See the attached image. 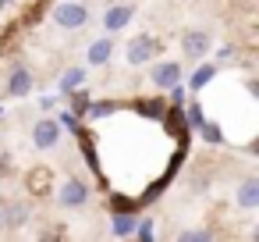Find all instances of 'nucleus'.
Wrapping results in <instances>:
<instances>
[{
	"label": "nucleus",
	"mask_w": 259,
	"mask_h": 242,
	"mask_svg": "<svg viewBox=\"0 0 259 242\" xmlns=\"http://www.w3.org/2000/svg\"><path fill=\"white\" fill-rule=\"evenodd\" d=\"M50 18H54V25H57V29L75 32V29H82V25L89 22V8L82 4V0H61V4H54Z\"/></svg>",
	"instance_id": "nucleus-1"
},
{
	"label": "nucleus",
	"mask_w": 259,
	"mask_h": 242,
	"mask_svg": "<svg viewBox=\"0 0 259 242\" xmlns=\"http://www.w3.org/2000/svg\"><path fill=\"white\" fill-rule=\"evenodd\" d=\"M54 192H57V203H61L64 210H78V206H85L89 196H93V192H89V182H82V178H75V175L64 178L61 189H54Z\"/></svg>",
	"instance_id": "nucleus-2"
},
{
	"label": "nucleus",
	"mask_w": 259,
	"mask_h": 242,
	"mask_svg": "<svg viewBox=\"0 0 259 242\" xmlns=\"http://www.w3.org/2000/svg\"><path fill=\"white\" fill-rule=\"evenodd\" d=\"M124 50H128V54H124V57H128V64H132V68H139V64L153 61V57H156L163 47H160V40H156V36H149V32H139V36H135V40H132Z\"/></svg>",
	"instance_id": "nucleus-3"
},
{
	"label": "nucleus",
	"mask_w": 259,
	"mask_h": 242,
	"mask_svg": "<svg viewBox=\"0 0 259 242\" xmlns=\"http://www.w3.org/2000/svg\"><path fill=\"white\" fill-rule=\"evenodd\" d=\"M209 32L206 29H188L185 36H181V54L188 57V61H202L206 54H209Z\"/></svg>",
	"instance_id": "nucleus-4"
},
{
	"label": "nucleus",
	"mask_w": 259,
	"mask_h": 242,
	"mask_svg": "<svg viewBox=\"0 0 259 242\" xmlns=\"http://www.w3.org/2000/svg\"><path fill=\"white\" fill-rule=\"evenodd\" d=\"M61 143V125H57V118H39L36 125H32V146L36 150H54Z\"/></svg>",
	"instance_id": "nucleus-5"
},
{
	"label": "nucleus",
	"mask_w": 259,
	"mask_h": 242,
	"mask_svg": "<svg viewBox=\"0 0 259 242\" xmlns=\"http://www.w3.org/2000/svg\"><path fill=\"white\" fill-rule=\"evenodd\" d=\"M185 79V72H181V61H160V64H153L149 68V82L156 86V89H170L174 82H181Z\"/></svg>",
	"instance_id": "nucleus-6"
},
{
	"label": "nucleus",
	"mask_w": 259,
	"mask_h": 242,
	"mask_svg": "<svg viewBox=\"0 0 259 242\" xmlns=\"http://www.w3.org/2000/svg\"><path fill=\"white\" fill-rule=\"evenodd\" d=\"M29 93H32V72H29L25 64H15L11 75H8V96L22 100V96H29Z\"/></svg>",
	"instance_id": "nucleus-7"
},
{
	"label": "nucleus",
	"mask_w": 259,
	"mask_h": 242,
	"mask_svg": "<svg viewBox=\"0 0 259 242\" xmlns=\"http://www.w3.org/2000/svg\"><path fill=\"white\" fill-rule=\"evenodd\" d=\"M132 18H135V4H114V8H107V15H103V29H107V32H121Z\"/></svg>",
	"instance_id": "nucleus-8"
},
{
	"label": "nucleus",
	"mask_w": 259,
	"mask_h": 242,
	"mask_svg": "<svg viewBox=\"0 0 259 242\" xmlns=\"http://www.w3.org/2000/svg\"><path fill=\"white\" fill-rule=\"evenodd\" d=\"M25 221H29V203H22V199H8L4 206H0V224L22 228Z\"/></svg>",
	"instance_id": "nucleus-9"
},
{
	"label": "nucleus",
	"mask_w": 259,
	"mask_h": 242,
	"mask_svg": "<svg viewBox=\"0 0 259 242\" xmlns=\"http://www.w3.org/2000/svg\"><path fill=\"white\" fill-rule=\"evenodd\" d=\"M110 214H114V217H110V235H114V238H132L139 214H135V210H110Z\"/></svg>",
	"instance_id": "nucleus-10"
},
{
	"label": "nucleus",
	"mask_w": 259,
	"mask_h": 242,
	"mask_svg": "<svg viewBox=\"0 0 259 242\" xmlns=\"http://www.w3.org/2000/svg\"><path fill=\"white\" fill-rule=\"evenodd\" d=\"M110 54H114V40H110V36H103V40L89 43L85 61H89V68H100V64H107V61H110Z\"/></svg>",
	"instance_id": "nucleus-11"
},
{
	"label": "nucleus",
	"mask_w": 259,
	"mask_h": 242,
	"mask_svg": "<svg viewBox=\"0 0 259 242\" xmlns=\"http://www.w3.org/2000/svg\"><path fill=\"white\" fill-rule=\"evenodd\" d=\"M213 79H217V64L202 61V64H199V68H195V72L188 75V82H185V86H188L192 93H202V89H206V86H209Z\"/></svg>",
	"instance_id": "nucleus-12"
},
{
	"label": "nucleus",
	"mask_w": 259,
	"mask_h": 242,
	"mask_svg": "<svg viewBox=\"0 0 259 242\" xmlns=\"http://www.w3.org/2000/svg\"><path fill=\"white\" fill-rule=\"evenodd\" d=\"M238 206H245V210H255L259 206V178H245L241 185H238Z\"/></svg>",
	"instance_id": "nucleus-13"
},
{
	"label": "nucleus",
	"mask_w": 259,
	"mask_h": 242,
	"mask_svg": "<svg viewBox=\"0 0 259 242\" xmlns=\"http://www.w3.org/2000/svg\"><path fill=\"white\" fill-rule=\"evenodd\" d=\"M78 86H85V68H68V72L61 75V82H57V93L68 96V93H75Z\"/></svg>",
	"instance_id": "nucleus-14"
},
{
	"label": "nucleus",
	"mask_w": 259,
	"mask_h": 242,
	"mask_svg": "<svg viewBox=\"0 0 259 242\" xmlns=\"http://www.w3.org/2000/svg\"><path fill=\"white\" fill-rule=\"evenodd\" d=\"M117 111V103L114 100H89V107H85V121H100V118H110Z\"/></svg>",
	"instance_id": "nucleus-15"
},
{
	"label": "nucleus",
	"mask_w": 259,
	"mask_h": 242,
	"mask_svg": "<svg viewBox=\"0 0 259 242\" xmlns=\"http://www.w3.org/2000/svg\"><path fill=\"white\" fill-rule=\"evenodd\" d=\"M29 189H32L36 196H47V192H54V178H50V171H47V167L32 171V175H29Z\"/></svg>",
	"instance_id": "nucleus-16"
},
{
	"label": "nucleus",
	"mask_w": 259,
	"mask_h": 242,
	"mask_svg": "<svg viewBox=\"0 0 259 242\" xmlns=\"http://www.w3.org/2000/svg\"><path fill=\"white\" fill-rule=\"evenodd\" d=\"M68 96H71V114H75V118H85V107H89V100H93V96H89L82 86H78L75 93H68Z\"/></svg>",
	"instance_id": "nucleus-17"
},
{
	"label": "nucleus",
	"mask_w": 259,
	"mask_h": 242,
	"mask_svg": "<svg viewBox=\"0 0 259 242\" xmlns=\"http://www.w3.org/2000/svg\"><path fill=\"white\" fill-rule=\"evenodd\" d=\"M199 132H202V139H206V143H213V146H220V143H224V128H220V125H213L209 118L199 125Z\"/></svg>",
	"instance_id": "nucleus-18"
},
{
	"label": "nucleus",
	"mask_w": 259,
	"mask_h": 242,
	"mask_svg": "<svg viewBox=\"0 0 259 242\" xmlns=\"http://www.w3.org/2000/svg\"><path fill=\"white\" fill-rule=\"evenodd\" d=\"M110 210H139V203H135V196H124V192H110Z\"/></svg>",
	"instance_id": "nucleus-19"
},
{
	"label": "nucleus",
	"mask_w": 259,
	"mask_h": 242,
	"mask_svg": "<svg viewBox=\"0 0 259 242\" xmlns=\"http://www.w3.org/2000/svg\"><path fill=\"white\" fill-rule=\"evenodd\" d=\"M153 235H156L153 221H149V217H139V221H135V231H132V238H142V242H149Z\"/></svg>",
	"instance_id": "nucleus-20"
},
{
	"label": "nucleus",
	"mask_w": 259,
	"mask_h": 242,
	"mask_svg": "<svg viewBox=\"0 0 259 242\" xmlns=\"http://www.w3.org/2000/svg\"><path fill=\"white\" fill-rule=\"evenodd\" d=\"M178 238H181V242H209L213 231H209V228H188V231H181Z\"/></svg>",
	"instance_id": "nucleus-21"
},
{
	"label": "nucleus",
	"mask_w": 259,
	"mask_h": 242,
	"mask_svg": "<svg viewBox=\"0 0 259 242\" xmlns=\"http://www.w3.org/2000/svg\"><path fill=\"white\" fill-rule=\"evenodd\" d=\"M188 107V125L192 128H199L202 121H206V111H202V103H185Z\"/></svg>",
	"instance_id": "nucleus-22"
},
{
	"label": "nucleus",
	"mask_w": 259,
	"mask_h": 242,
	"mask_svg": "<svg viewBox=\"0 0 259 242\" xmlns=\"http://www.w3.org/2000/svg\"><path fill=\"white\" fill-rule=\"evenodd\" d=\"M57 125H61V128H68V132H78V128H82V118H75L71 111H61Z\"/></svg>",
	"instance_id": "nucleus-23"
},
{
	"label": "nucleus",
	"mask_w": 259,
	"mask_h": 242,
	"mask_svg": "<svg viewBox=\"0 0 259 242\" xmlns=\"http://www.w3.org/2000/svg\"><path fill=\"white\" fill-rule=\"evenodd\" d=\"M231 57H234V47H220L217 50V61H231Z\"/></svg>",
	"instance_id": "nucleus-24"
},
{
	"label": "nucleus",
	"mask_w": 259,
	"mask_h": 242,
	"mask_svg": "<svg viewBox=\"0 0 259 242\" xmlns=\"http://www.w3.org/2000/svg\"><path fill=\"white\" fill-rule=\"evenodd\" d=\"M11 4H15V0H0V8H11Z\"/></svg>",
	"instance_id": "nucleus-25"
},
{
	"label": "nucleus",
	"mask_w": 259,
	"mask_h": 242,
	"mask_svg": "<svg viewBox=\"0 0 259 242\" xmlns=\"http://www.w3.org/2000/svg\"><path fill=\"white\" fill-rule=\"evenodd\" d=\"M0 111H4V107H0Z\"/></svg>",
	"instance_id": "nucleus-26"
}]
</instances>
